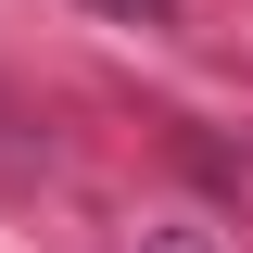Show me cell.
Returning <instances> with one entry per match:
<instances>
[{"instance_id":"cell-1","label":"cell","mask_w":253,"mask_h":253,"mask_svg":"<svg viewBox=\"0 0 253 253\" xmlns=\"http://www.w3.org/2000/svg\"><path fill=\"white\" fill-rule=\"evenodd\" d=\"M101 13H126V26H165V13H177V0H101Z\"/></svg>"}]
</instances>
